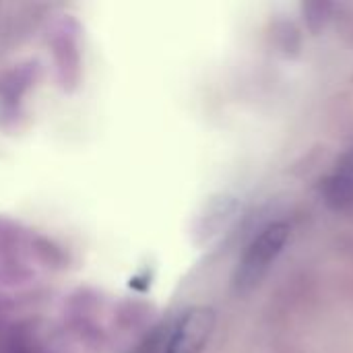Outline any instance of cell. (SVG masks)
<instances>
[{
	"label": "cell",
	"mask_w": 353,
	"mask_h": 353,
	"mask_svg": "<svg viewBox=\"0 0 353 353\" xmlns=\"http://www.w3.org/2000/svg\"><path fill=\"white\" fill-rule=\"evenodd\" d=\"M288 240H290V225L283 221H277V223L267 225L246 246L232 277V285L236 294H248L261 285V281L267 277V273L271 271V267L283 252Z\"/></svg>",
	"instance_id": "6da1fadb"
},
{
	"label": "cell",
	"mask_w": 353,
	"mask_h": 353,
	"mask_svg": "<svg viewBox=\"0 0 353 353\" xmlns=\"http://www.w3.org/2000/svg\"><path fill=\"white\" fill-rule=\"evenodd\" d=\"M215 323V310L209 306H192L184 310L170 329L161 353H203L213 335Z\"/></svg>",
	"instance_id": "7a4b0ae2"
},
{
	"label": "cell",
	"mask_w": 353,
	"mask_h": 353,
	"mask_svg": "<svg viewBox=\"0 0 353 353\" xmlns=\"http://www.w3.org/2000/svg\"><path fill=\"white\" fill-rule=\"evenodd\" d=\"M321 199L333 213L353 211V145L339 157L333 172L321 180Z\"/></svg>",
	"instance_id": "3957f363"
},
{
	"label": "cell",
	"mask_w": 353,
	"mask_h": 353,
	"mask_svg": "<svg viewBox=\"0 0 353 353\" xmlns=\"http://www.w3.org/2000/svg\"><path fill=\"white\" fill-rule=\"evenodd\" d=\"M329 10H331L329 2H308V4H304V12H306V21L310 25V29L316 31L325 23Z\"/></svg>",
	"instance_id": "277c9868"
}]
</instances>
